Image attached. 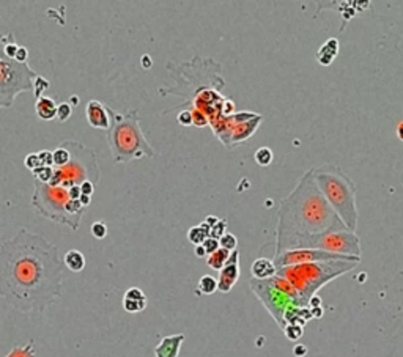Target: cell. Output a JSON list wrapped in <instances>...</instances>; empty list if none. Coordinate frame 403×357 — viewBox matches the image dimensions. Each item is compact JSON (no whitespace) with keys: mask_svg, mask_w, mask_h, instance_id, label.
Returning a JSON list of instances; mask_svg holds the SVG:
<instances>
[{"mask_svg":"<svg viewBox=\"0 0 403 357\" xmlns=\"http://www.w3.org/2000/svg\"><path fill=\"white\" fill-rule=\"evenodd\" d=\"M63 261L58 249L29 230L0 246V297L22 313H43L62 297Z\"/></svg>","mask_w":403,"mask_h":357,"instance_id":"obj_1","label":"cell"},{"mask_svg":"<svg viewBox=\"0 0 403 357\" xmlns=\"http://www.w3.org/2000/svg\"><path fill=\"white\" fill-rule=\"evenodd\" d=\"M345 230H348L347 225L328 203L313 180L312 170H309L293 192L279 204L276 254L309 249L317 238Z\"/></svg>","mask_w":403,"mask_h":357,"instance_id":"obj_2","label":"cell"},{"mask_svg":"<svg viewBox=\"0 0 403 357\" xmlns=\"http://www.w3.org/2000/svg\"><path fill=\"white\" fill-rule=\"evenodd\" d=\"M107 112L112 117L110 128L107 131V142L113 161L117 164H126L140 157H153L156 154L140 129L137 109L126 114H118L107 107Z\"/></svg>","mask_w":403,"mask_h":357,"instance_id":"obj_3","label":"cell"},{"mask_svg":"<svg viewBox=\"0 0 403 357\" xmlns=\"http://www.w3.org/2000/svg\"><path fill=\"white\" fill-rule=\"evenodd\" d=\"M359 264V261H347V260H334V261H317V263H304L293 264V266L279 268L276 275L284 277L296 289L302 306H307L323 288L326 283L332 282L337 277L353 271Z\"/></svg>","mask_w":403,"mask_h":357,"instance_id":"obj_4","label":"cell"},{"mask_svg":"<svg viewBox=\"0 0 403 357\" xmlns=\"http://www.w3.org/2000/svg\"><path fill=\"white\" fill-rule=\"evenodd\" d=\"M313 180L328 203L350 231L358 228V208H356V186L337 165L325 164L312 169Z\"/></svg>","mask_w":403,"mask_h":357,"instance_id":"obj_5","label":"cell"},{"mask_svg":"<svg viewBox=\"0 0 403 357\" xmlns=\"http://www.w3.org/2000/svg\"><path fill=\"white\" fill-rule=\"evenodd\" d=\"M32 204L37 213L48 219L68 225L73 230L79 228L85 208L79 200H73L70 189L57 186L54 187L48 183H39L35 180V194L32 197Z\"/></svg>","mask_w":403,"mask_h":357,"instance_id":"obj_6","label":"cell"},{"mask_svg":"<svg viewBox=\"0 0 403 357\" xmlns=\"http://www.w3.org/2000/svg\"><path fill=\"white\" fill-rule=\"evenodd\" d=\"M15 38L11 33H0V109H8L18 95L33 91L38 74L29 63H21L6 54V46Z\"/></svg>","mask_w":403,"mask_h":357,"instance_id":"obj_7","label":"cell"},{"mask_svg":"<svg viewBox=\"0 0 403 357\" xmlns=\"http://www.w3.org/2000/svg\"><path fill=\"white\" fill-rule=\"evenodd\" d=\"M63 143L70 150L71 161L63 167H54V176L49 183L51 186L71 189L74 186H82L85 181H90L96 186L99 181V167L95 153L84 143L76 140H66Z\"/></svg>","mask_w":403,"mask_h":357,"instance_id":"obj_8","label":"cell"},{"mask_svg":"<svg viewBox=\"0 0 403 357\" xmlns=\"http://www.w3.org/2000/svg\"><path fill=\"white\" fill-rule=\"evenodd\" d=\"M249 285L252 288V291L255 293V296L261 301V304L271 313L274 321L280 326L282 330L287 327L285 315L288 310H292L294 307L306 308L302 306L298 291L284 277L274 275L266 280L252 279Z\"/></svg>","mask_w":403,"mask_h":357,"instance_id":"obj_9","label":"cell"},{"mask_svg":"<svg viewBox=\"0 0 403 357\" xmlns=\"http://www.w3.org/2000/svg\"><path fill=\"white\" fill-rule=\"evenodd\" d=\"M309 249L325 250V252L347 255V256H359L361 258V241L354 231H335L317 238L311 242Z\"/></svg>","mask_w":403,"mask_h":357,"instance_id":"obj_10","label":"cell"},{"mask_svg":"<svg viewBox=\"0 0 403 357\" xmlns=\"http://www.w3.org/2000/svg\"><path fill=\"white\" fill-rule=\"evenodd\" d=\"M334 260H347V261H361L359 256H347V255H337L331 252L317 249H296V250H287V252L276 254L274 256V264L276 268H285L293 266V264H304V263H317V261H334Z\"/></svg>","mask_w":403,"mask_h":357,"instance_id":"obj_11","label":"cell"},{"mask_svg":"<svg viewBox=\"0 0 403 357\" xmlns=\"http://www.w3.org/2000/svg\"><path fill=\"white\" fill-rule=\"evenodd\" d=\"M239 279V252L233 250L230 258L225 263V266L219 271L218 279V289L220 293H230V289L235 287V283Z\"/></svg>","mask_w":403,"mask_h":357,"instance_id":"obj_12","label":"cell"},{"mask_svg":"<svg viewBox=\"0 0 403 357\" xmlns=\"http://www.w3.org/2000/svg\"><path fill=\"white\" fill-rule=\"evenodd\" d=\"M85 115H87V121H89L92 128L109 131L110 128L109 112H107L106 105H103L99 101H95V99L89 101V104L85 107Z\"/></svg>","mask_w":403,"mask_h":357,"instance_id":"obj_13","label":"cell"},{"mask_svg":"<svg viewBox=\"0 0 403 357\" xmlns=\"http://www.w3.org/2000/svg\"><path fill=\"white\" fill-rule=\"evenodd\" d=\"M184 340H186V337L183 334L164 337L159 345L154 348V356L156 357H178L180 348L183 345Z\"/></svg>","mask_w":403,"mask_h":357,"instance_id":"obj_14","label":"cell"},{"mask_svg":"<svg viewBox=\"0 0 403 357\" xmlns=\"http://www.w3.org/2000/svg\"><path fill=\"white\" fill-rule=\"evenodd\" d=\"M147 307V296L140 288L132 287L123 296V308L129 313H139Z\"/></svg>","mask_w":403,"mask_h":357,"instance_id":"obj_15","label":"cell"},{"mask_svg":"<svg viewBox=\"0 0 403 357\" xmlns=\"http://www.w3.org/2000/svg\"><path fill=\"white\" fill-rule=\"evenodd\" d=\"M251 272H252V277L257 280H266V279H271V277L276 275L277 272V268L274 261L268 260V258H257L251 266Z\"/></svg>","mask_w":403,"mask_h":357,"instance_id":"obj_16","label":"cell"},{"mask_svg":"<svg viewBox=\"0 0 403 357\" xmlns=\"http://www.w3.org/2000/svg\"><path fill=\"white\" fill-rule=\"evenodd\" d=\"M35 110L41 120H52V118L57 117V104L48 96H41L37 99Z\"/></svg>","mask_w":403,"mask_h":357,"instance_id":"obj_17","label":"cell"},{"mask_svg":"<svg viewBox=\"0 0 403 357\" xmlns=\"http://www.w3.org/2000/svg\"><path fill=\"white\" fill-rule=\"evenodd\" d=\"M63 263L73 272H80L85 268V256L79 250H68L63 256Z\"/></svg>","mask_w":403,"mask_h":357,"instance_id":"obj_18","label":"cell"},{"mask_svg":"<svg viewBox=\"0 0 403 357\" xmlns=\"http://www.w3.org/2000/svg\"><path fill=\"white\" fill-rule=\"evenodd\" d=\"M211 227L206 222H202L199 227H192L187 231V239H189L194 246H202L205 242L206 238H210Z\"/></svg>","mask_w":403,"mask_h":357,"instance_id":"obj_19","label":"cell"},{"mask_svg":"<svg viewBox=\"0 0 403 357\" xmlns=\"http://www.w3.org/2000/svg\"><path fill=\"white\" fill-rule=\"evenodd\" d=\"M335 54H337V39H329V41H326L323 46H321V49L318 51V54H317V58H318V62L321 65H329L332 60H334V57Z\"/></svg>","mask_w":403,"mask_h":357,"instance_id":"obj_20","label":"cell"},{"mask_svg":"<svg viewBox=\"0 0 403 357\" xmlns=\"http://www.w3.org/2000/svg\"><path fill=\"white\" fill-rule=\"evenodd\" d=\"M230 255H232L230 250L220 247V249H218L214 254L208 255L206 263H208V266H210L211 269H214V271H220V269H222V268L225 266V263L228 261V258H230Z\"/></svg>","mask_w":403,"mask_h":357,"instance_id":"obj_21","label":"cell"},{"mask_svg":"<svg viewBox=\"0 0 403 357\" xmlns=\"http://www.w3.org/2000/svg\"><path fill=\"white\" fill-rule=\"evenodd\" d=\"M218 289V280L213 275H203L199 280L197 294H213Z\"/></svg>","mask_w":403,"mask_h":357,"instance_id":"obj_22","label":"cell"},{"mask_svg":"<svg viewBox=\"0 0 403 357\" xmlns=\"http://www.w3.org/2000/svg\"><path fill=\"white\" fill-rule=\"evenodd\" d=\"M54 157V167H63L71 161V153L70 150L65 147V143H60V147H57L55 151H52Z\"/></svg>","mask_w":403,"mask_h":357,"instance_id":"obj_23","label":"cell"},{"mask_svg":"<svg viewBox=\"0 0 403 357\" xmlns=\"http://www.w3.org/2000/svg\"><path fill=\"white\" fill-rule=\"evenodd\" d=\"M6 357H37L35 343H33V340H30L25 346H15Z\"/></svg>","mask_w":403,"mask_h":357,"instance_id":"obj_24","label":"cell"},{"mask_svg":"<svg viewBox=\"0 0 403 357\" xmlns=\"http://www.w3.org/2000/svg\"><path fill=\"white\" fill-rule=\"evenodd\" d=\"M254 157H255V162L258 165H261V167H268V165L273 162V151L266 147H261L255 151Z\"/></svg>","mask_w":403,"mask_h":357,"instance_id":"obj_25","label":"cell"},{"mask_svg":"<svg viewBox=\"0 0 403 357\" xmlns=\"http://www.w3.org/2000/svg\"><path fill=\"white\" fill-rule=\"evenodd\" d=\"M32 175L35 176V180L39 183H51L52 176H54V167H44L41 165L39 169H37L35 171H32Z\"/></svg>","mask_w":403,"mask_h":357,"instance_id":"obj_26","label":"cell"},{"mask_svg":"<svg viewBox=\"0 0 403 357\" xmlns=\"http://www.w3.org/2000/svg\"><path fill=\"white\" fill-rule=\"evenodd\" d=\"M219 244H220V247H222V249H227V250H230V252H233V250H237L238 239H237V236H235V235H232V233H225V235L219 239Z\"/></svg>","mask_w":403,"mask_h":357,"instance_id":"obj_27","label":"cell"},{"mask_svg":"<svg viewBox=\"0 0 403 357\" xmlns=\"http://www.w3.org/2000/svg\"><path fill=\"white\" fill-rule=\"evenodd\" d=\"M51 87V84L48 79H44L41 76H38L35 79V87H33V95H35V98H41L43 93H44V90H48Z\"/></svg>","mask_w":403,"mask_h":357,"instance_id":"obj_28","label":"cell"},{"mask_svg":"<svg viewBox=\"0 0 403 357\" xmlns=\"http://www.w3.org/2000/svg\"><path fill=\"white\" fill-rule=\"evenodd\" d=\"M73 114V107H71V104L68 102H62V104H58L57 105V120L58 121H66L68 118L71 117Z\"/></svg>","mask_w":403,"mask_h":357,"instance_id":"obj_29","label":"cell"},{"mask_svg":"<svg viewBox=\"0 0 403 357\" xmlns=\"http://www.w3.org/2000/svg\"><path fill=\"white\" fill-rule=\"evenodd\" d=\"M24 164H25V167L29 169L30 171H35L37 169L41 167V161H39V156H38V153L27 154V156H25V159H24Z\"/></svg>","mask_w":403,"mask_h":357,"instance_id":"obj_30","label":"cell"},{"mask_svg":"<svg viewBox=\"0 0 403 357\" xmlns=\"http://www.w3.org/2000/svg\"><path fill=\"white\" fill-rule=\"evenodd\" d=\"M284 332L287 335V339L290 340H298L302 335V326L299 324H287V327L284 329Z\"/></svg>","mask_w":403,"mask_h":357,"instance_id":"obj_31","label":"cell"},{"mask_svg":"<svg viewBox=\"0 0 403 357\" xmlns=\"http://www.w3.org/2000/svg\"><path fill=\"white\" fill-rule=\"evenodd\" d=\"M225 228H227V221L222 219V221H219L216 225L211 227V231H210V236L214 238V239H220L224 235H225Z\"/></svg>","mask_w":403,"mask_h":357,"instance_id":"obj_32","label":"cell"},{"mask_svg":"<svg viewBox=\"0 0 403 357\" xmlns=\"http://www.w3.org/2000/svg\"><path fill=\"white\" fill-rule=\"evenodd\" d=\"M92 235L96 238V239H104L107 236V227L104 222H95L92 225Z\"/></svg>","mask_w":403,"mask_h":357,"instance_id":"obj_33","label":"cell"},{"mask_svg":"<svg viewBox=\"0 0 403 357\" xmlns=\"http://www.w3.org/2000/svg\"><path fill=\"white\" fill-rule=\"evenodd\" d=\"M202 246L205 247V250H206V255H211V254H214L216 252L218 249H220V244H219V239H214V238H206L205 239V242L202 244Z\"/></svg>","mask_w":403,"mask_h":357,"instance_id":"obj_34","label":"cell"},{"mask_svg":"<svg viewBox=\"0 0 403 357\" xmlns=\"http://www.w3.org/2000/svg\"><path fill=\"white\" fill-rule=\"evenodd\" d=\"M191 112H192V123L196 124L197 128H203V126H206V124H208V118H206L203 114H202L200 110L192 109Z\"/></svg>","mask_w":403,"mask_h":357,"instance_id":"obj_35","label":"cell"},{"mask_svg":"<svg viewBox=\"0 0 403 357\" xmlns=\"http://www.w3.org/2000/svg\"><path fill=\"white\" fill-rule=\"evenodd\" d=\"M177 120L180 124H183V126H192V112L191 110H183L180 112L177 115Z\"/></svg>","mask_w":403,"mask_h":357,"instance_id":"obj_36","label":"cell"},{"mask_svg":"<svg viewBox=\"0 0 403 357\" xmlns=\"http://www.w3.org/2000/svg\"><path fill=\"white\" fill-rule=\"evenodd\" d=\"M38 156H39V161H41V165H44V167H54V157L51 151L48 150L39 151Z\"/></svg>","mask_w":403,"mask_h":357,"instance_id":"obj_37","label":"cell"},{"mask_svg":"<svg viewBox=\"0 0 403 357\" xmlns=\"http://www.w3.org/2000/svg\"><path fill=\"white\" fill-rule=\"evenodd\" d=\"M27 57H29V51H27L24 46H19V49L16 52V60L18 62H21V63H25L27 62Z\"/></svg>","mask_w":403,"mask_h":357,"instance_id":"obj_38","label":"cell"},{"mask_svg":"<svg viewBox=\"0 0 403 357\" xmlns=\"http://www.w3.org/2000/svg\"><path fill=\"white\" fill-rule=\"evenodd\" d=\"M95 184L93 183H90V181H85V183H82V186H80V189H82V195H89V197H92V194H93V190H95Z\"/></svg>","mask_w":403,"mask_h":357,"instance_id":"obj_39","label":"cell"},{"mask_svg":"<svg viewBox=\"0 0 403 357\" xmlns=\"http://www.w3.org/2000/svg\"><path fill=\"white\" fill-rule=\"evenodd\" d=\"M194 252H196L197 256H200V258H203V256H206V250L203 246H196V249H194Z\"/></svg>","mask_w":403,"mask_h":357,"instance_id":"obj_40","label":"cell"},{"mask_svg":"<svg viewBox=\"0 0 403 357\" xmlns=\"http://www.w3.org/2000/svg\"><path fill=\"white\" fill-rule=\"evenodd\" d=\"M219 221H220V219H218V217H214V216H208L206 219H205V222H206L210 227H214V225H216V223H218Z\"/></svg>","mask_w":403,"mask_h":357,"instance_id":"obj_41","label":"cell"},{"mask_svg":"<svg viewBox=\"0 0 403 357\" xmlns=\"http://www.w3.org/2000/svg\"><path fill=\"white\" fill-rule=\"evenodd\" d=\"M79 202L82 203L84 208H87V206H89V204L92 203V197H89V195H82V197L79 198Z\"/></svg>","mask_w":403,"mask_h":357,"instance_id":"obj_42","label":"cell"},{"mask_svg":"<svg viewBox=\"0 0 403 357\" xmlns=\"http://www.w3.org/2000/svg\"><path fill=\"white\" fill-rule=\"evenodd\" d=\"M395 132H397V137L403 142V121H400V123L397 124V131H395Z\"/></svg>","mask_w":403,"mask_h":357,"instance_id":"obj_43","label":"cell"},{"mask_svg":"<svg viewBox=\"0 0 403 357\" xmlns=\"http://www.w3.org/2000/svg\"><path fill=\"white\" fill-rule=\"evenodd\" d=\"M142 66H147V68H148V66H151L150 55H144V57H142Z\"/></svg>","mask_w":403,"mask_h":357,"instance_id":"obj_44","label":"cell"}]
</instances>
